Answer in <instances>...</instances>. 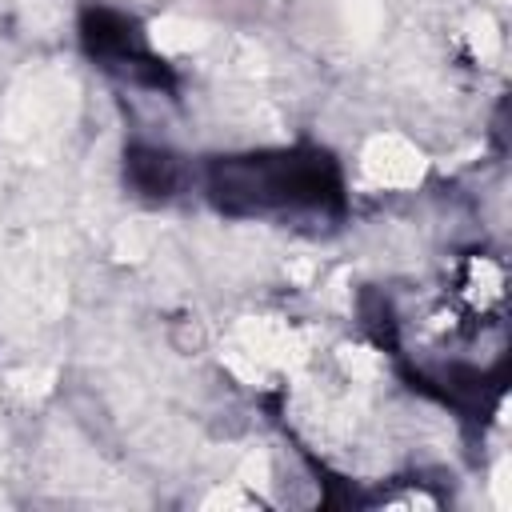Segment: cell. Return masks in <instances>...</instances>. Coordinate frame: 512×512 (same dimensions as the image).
<instances>
[{
  "instance_id": "1",
  "label": "cell",
  "mask_w": 512,
  "mask_h": 512,
  "mask_svg": "<svg viewBox=\"0 0 512 512\" xmlns=\"http://www.w3.org/2000/svg\"><path fill=\"white\" fill-rule=\"evenodd\" d=\"M208 200L224 216H288L344 212V176L332 152L316 144L260 148L216 156L204 172Z\"/></svg>"
},
{
  "instance_id": "2",
  "label": "cell",
  "mask_w": 512,
  "mask_h": 512,
  "mask_svg": "<svg viewBox=\"0 0 512 512\" xmlns=\"http://www.w3.org/2000/svg\"><path fill=\"white\" fill-rule=\"evenodd\" d=\"M80 48L92 64H100L104 72L140 84V88H156V92H176V76L172 68L152 52L144 24L120 8L108 4H88L80 12Z\"/></svg>"
},
{
  "instance_id": "3",
  "label": "cell",
  "mask_w": 512,
  "mask_h": 512,
  "mask_svg": "<svg viewBox=\"0 0 512 512\" xmlns=\"http://www.w3.org/2000/svg\"><path fill=\"white\" fill-rule=\"evenodd\" d=\"M124 180L144 200H172V196H180L188 188L192 172H188L180 152H172L164 144L132 140L124 148Z\"/></svg>"
}]
</instances>
